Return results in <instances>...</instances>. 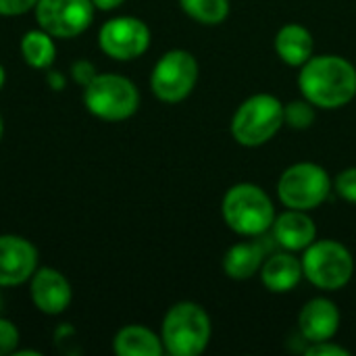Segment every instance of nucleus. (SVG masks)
Segmentation results:
<instances>
[{
  "label": "nucleus",
  "mask_w": 356,
  "mask_h": 356,
  "mask_svg": "<svg viewBox=\"0 0 356 356\" xmlns=\"http://www.w3.org/2000/svg\"><path fill=\"white\" fill-rule=\"evenodd\" d=\"M98 44L115 60H134L150 48V29L138 17H115L100 27Z\"/></svg>",
  "instance_id": "obj_10"
},
{
  "label": "nucleus",
  "mask_w": 356,
  "mask_h": 356,
  "mask_svg": "<svg viewBox=\"0 0 356 356\" xmlns=\"http://www.w3.org/2000/svg\"><path fill=\"white\" fill-rule=\"evenodd\" d=\"M302 98L319 108L334 111L350 104L356 96L355 65L338 54L311 56L298 73Z\"/></svg>",
  "instance_id": "obj_1"
},
{
  "label": "nucleus",
  "mask_w": 356,
  "mask_h": 356,
  "mask_svg": "<svg viewBox=\"0 0 356 356\" xmlns=\"http://www.w3.org/2000/svg\"><path fill=\"white\" fill-rule=\"evenodd\" d=\"M332 192L327 171L317 163H296L288 167L277 181V196L284 207L313 211L321 207Z\"/></svg>",
  "instance_id": "obj_7"
},
{
  "label": "nucleus",
  "mask_w": 356,
  "mask_h": 356,
  "mask_svg": "<svg viewBox=\"0 0 356 356\" xmlns=\"http://www.w3.org/2000/svg\"><path fill=\"white\" fill-rule=\"evenodd\" d=\"M198 81V60L192 52L175 48L165 52L152 73H150V90L152 94L169 104L186 100Z\"/></svg>",
  "instance_id": "obj_8"
},
{
  "label": "nucleus",
  "mask_w": 356,
  "mask_h": 356,
  "mask_svg": "<svg viewBox=\"0 0 356 356\" xmlns=\"http://www.w3.org/2000/svg\"><path fill=\"white\" fill-rule=\"evenodd\" d=\"M48 83H50L54 90H60V88L65 86V79H63L60 73H50V75H48Z\"/></svg>",
  "instance_id": "obj_28"
},
{
  "label": "nucleus",
  "mask_w": 356,
  "mask_h": 356,
  "mask_svg": "<svg viewBox=\"0 0 356 356\" xmlns=\"http://www.w3.org/2000/svg\"><path fill=\"white\" fill-rule=\"evenodd\" d=\"M21 56L33 69H48L56 58V46L52 35L42 27L27 31L21 38Z\"/></svg>",
  "instance_id": "obj_19"
},
{
  "label": "nucleus",
  "mask_w": 356,
  "mask_h": 356,
  "mask_svg": "<svg viewBox=\"0 0 356 356\" xmlns=\"http://www.w3.org/2000/svg\"><path fill=\"white\" fill-rule=\"evenodd\" d=\"M38 269V248L21 236H0V288L21 286Z\"/></svg>",
  "instance_id": "obj_11"
},
{
  "label": "nucleus",
  "mask_w": 356,
  "mask_h": 356,
  "mask_svg": "<svg viewBox=\"0 0 356 356\" xmlns=\"http://www.w3.org/2000/svg\"><path fill=\"white\" fill-rule=\"evenodd\" d=\"M334 190L338 192L340 198H344L346 202L356 204V167H348L344 169L336 181H334Z\"/></svg>",
  "instance_id": "obj_22"
},
{
  "label": "nucleus",
  "mask_w": 356,
  "mask_h": 356,
  "mask_svg": "<svg viewBox=\"0 0 356 356\" xmlns=\"http://www.w3.org/2000/svg\"><path fill=\"white\" fill-rule=\"evenodd\" d=\"M300 336L309 342H325L334 340L340 330V311L330 298H313L309 300L298 315Z\"/></svg>",
  "instance_id": "obj_14"
},
{
  "label": "nucleus",
  "mask_w": 356,
  "mask_h": 356,
  "mask_svg": "<svg viewBox=\"0 0 356 356\" xmlns=\"http://www.w3.org/2000/svg\"><path fill=\"white\" fill-rule=\"evenodd\" d=\"M38 0H0V15L2 17H19L33 10Z\"/></svg>",
  "instance_id": "obj_25"
},
{
  "label": "nucleus",
  "mask_w": 356,
  "mask_h": 356,
  "mask_svg": "<svg viewBox=\"0 0 356 356\" xmlns=\"http://www.w3.org/2000/svg\"><path fill=\"white\" fill-rule=\"evenodd\" d=\"M33 10L44 31L52 38L69 40L92 25L96 6L92 0H38Z\"/></svg>",
  "instance_id": "obj_9"
},
{
  "label": "nucleus",
  "mask_w": 356,
  "mask_h": 356,
  "mask_svg": "<svg viewBox=\"0 0 356 356\" xmlns=\"http://www.w3.org/2000/svg\"><path fill=\"white\" fill-rule=\"evenodd\" d=\"M71 73H73V79H75L79 86H83V88L98 75V71L94 69V65H92L90 60H77V63H73Z\"/></svg>",
  "instance_id": "obj_26"
},
{
  "label": "nucleus",
  "mask_w": 356,
  "mask_h": 356,
  "mask_svg": "<svg viewBox=\"0 0 356 356\" xmlns=\"http://www.w3.org/2000/svg\"><path fill=\"white\" fill-rule=\"evenodd\" d=\"M284 125V104L273 94L246 98L232 117V136L240 146L257 148L273 140Z\"/></svg>",
  "instance_id": "obj_4"
},
{
  "label": "nucleus",
  "mask_w": 356,
  "mask_h": 356,
  "mask_svg": "<svg viewBox=\"0 0 356 356\" xmlns=\"http://www.w3.org/2000/svg\"><path fill=\"white\" fill-rule=\"evenodd\" d=\"M302 273L319 290L336 292L348 286L355 273L350 250L336 240H315L302 250Z\"/></svg>",
  "instance_id": "obj_6"
},
{
  "label": "nucleus",
  "mask_w": 356,
  "mask_h": 356,
  "mask_svg": "<svg viewBox=\"0 0 356 356\" xmlns=\"http://www.w3.org/2000/svg\"><path fill=\"white\" fill-rule=\"evenodd\" d=\"M317 119L315 104L307 98L292 100L284 104V125H290L292 129H309Z\"/></svg>",
  "instance_id": "obj_21"
},
{
  "label": "nucleus",
  "mask_w": 356,
  "mask_h": 356,
  "mask_svg": "<svg viewBox=\"0 0 356 356\" xmlns=\"http://www.w3.org/2000/svg\"><path fill=\"white\" fill-rule=\"evenodd\" d=\"M221 215L232 232L246 238H259L271 229L275 221V207L261 186L242 181L225 192Z\"/></svg>",
  "instance_id": "obj_2"
},
{
  "label": "nucleus",
  "mask_w": 356,
  "mask_h": 356,
  "mask_svg": "<svg viewBox=\"0 0 356 356\" xmlns=\"http://www.w3.org/2000/svg\"><path fill=\"white\" fill-rule=\"evenodd\" d=\"M19 344V330L8 319L0 317V356L13 355Z\"/></svg>",
  "instance_id": "obj_23"
},
{
  "label": "nucleus",
  "mask_w": 356,
  "mask_h": 356,
  "mask_svg": "<svg viewBox=\"0 0 356 356\" xmlns=\"http://www.w3.org/2000/svg\"><path fill=\"white\" fill-rule=\"evenodd\" d=\"M307 356H350V350H346L344 346L332 342V340H325V342H315L311 344L307 350Z\"/></svg>",
  "instance_id": "obj_24"
},
{
  "label": "nucleus",
  "mask_w": 356,
  "mask_h": 356,
  "mask_svg": "<svg viewBox=\"0 0 356 356\" xmlns=\"http://www.w3.org/2000/svg\"><path fill=\"white\" fill-rule=\"evenodd\" d=\"M29 282V296L40 313L60 315L69 309L73 292L69 280L60 271L52 267H42L35 269Z\"/></svg>",
  "instance_id": "obj_12"
},
{
  "label": "nucleus",
  "mask_w": 356,
  "mask_h": 356,
  "mask_svg": "<svg viewBox=\"0 0 356 356\" xmlns=\"http://www.w3.org/2000/svg\"><path fill=\"white\" fill-rule=\"evenodd\" d=\"M261 282L263 286L273 292V294H286V292H292L305 277L302 273V261L290 252V250H280V252H271L261 271Z\"/></svg>",
  "instance_id": "obj_15"
},
{
  "label": "nucleus",
  "mask_w": 356,
  "mask_h": 356,
  "mask_svg": "<svg viewBox=\"0 0 356 356\" xmlns=\"http://www.w3.org/2000/svg\"><path fill=\"white\" fill-rule=\"evenodd\" d=\"M275 52L277 56L290 65V67H302L311 56H313V35L311 31L300 25V23H288L284 27H280L275 40H273Z\"/></svg>",
  "instance_id": "obj_17"
},
{
  "label": "nucleus",
  "mask_w": 356,
  "mask_h": 356,
  "mask_svg": "<svg viewBox=\"0 0 356 356\" xmlns=\"http://www.w3.org/2000/svg\"><path fill=\"white\" fill-rule=\"evenodd\" d=\"M2 305H4V298H2V292H0V311H2Z\"/></svg>",
  "instance_id": "obj_31"
},
{
  "label": "nucleus",
  "mask_w": 356,
  "mask_h": 356,
  "mask_svg": "<svg viewBox=\"0 0 356 356\" xmlns=\"http://www.w3.org/2000/svg\"><path fill=\"white\" fill-rule=\"evenodd\" d=\"M181 10L202 25H219L229 15V0H179Z\"/></svg>",
  "instance_id": "obj_20"
},
{
  "label": "nucleus",
  "mask_w": 356,
  "mask_h": 356,
  "mask_svg": "<svg viewBox=\"0 0 356 356\" xmlns=\"http://www.w3.org/2000/svg\"><path fill=\"white\" fill-rule=\"evenodd\" d=\"M113 350L119 356H161L165 353L161 336L142 325H125L113 340Z\"/></svg>",
  "instance_id": "obj_18"
},
{
  "label": "nucleus",
  "mask_w": 356,
  "mask_h": 356,
  "mask_svg": "<svg viewBox=\"0 0 356 356\" xmlns=\"http://www.w3.org/2000/svg\"><path fill=\"white\" fill-rule=\"evenodd\" d=\"M86 108L102 121H125L140 108L136 83L117 73H98L83 88Z\"/></svg>",
  "instance_id": "obj_5"
},
{
  "label": "nucleus",
  "mask_w": 356,
  "mask_h": 356,
  "mask_svg": "<svg viewBox=\"0 0 356 356\" xmlns=\"http://www.w3.org/2000/svg\"><path fill=\"white\" fill-rule=\"evenodd\" d=\"M2 134H4V121H2V115H0V140H2Z\"/></svg>",
  "instance_id": "obj_30"
},
{
  "label": "nucleus",
  "mask_w": 356,
  "mask_h": 356,
  "mask_svg": "<svg viewBox=\"0 0 356 356\" xmlns=\"http://www.w3.org/2000/svg\"><path fill=\"white\" fill-rule=\"evenodd\" d=\"M4 81H6V73H4V67L0 65V90H2V86H4Z\"/></svg>",
  "instance_id": "obj_29"
},
{
  "label": "nucleus",
  "mask_w": 356,
  "mask_h": 356,
  "mask_svg": "<svg viewBox=\"0 0 356 356\" xmlns=\"http://www.w3.org/2000/svg\"><path fill=\"white\" fill-rule=\"evenodd\" d=\"M273 242L290 252H302L317 240V225L309 217V211L288 209L282 215H275L271 225Z\"/></svg>",
  "instance_id": "obj_13"
},
{
  "label": "nucleus",
  "mask_w": 356,
  "mask_h": 356,
  "mask_svg": "<svg viewBox=\"0 0 356 356\" xmlns=\"http://www.w3.org/2000/svg\"><path fill=\"white\" fill-rule=\"evenodd\" d=\"M92 2L98 10H113V8L121 6L125 0H92Z\"/></svg>",
  "instance_id": "obj_27"
},
{
  "label": "nucleus",
  "mask_w": 356,
  "mask_h": 356,
  "mask_svg": "<svg viewBox=\"0 0 356 356\" xmlns=\"http://www.w3.org/2000/svg\"><path fill=\"white\" fill-rule=\"evenodd\" d=\"M213 325L209 313L190 300L173 305L161 325L165 353L173 356L202 355L211 342Z\"/></svg>",
  "instance_id": "obj_3"
},
{
  "label": "nucleus",
  "mask_w": 356,
  "mask_h": 356,
  "mask_svg": "<svg viewBox=\"0 0 356 356\" xmlns=\"http://www.w3.org/2000/svg\"><path fill=\"white\" fill-rule=\"evenodd\" d=\"M269 254V244L263 240V236H259L254 242H238L223 254V271L227 277L238 282L250 280L261 271Z\"/></svg>",
  "instance_id": "obj_16"
}]
</instances>
